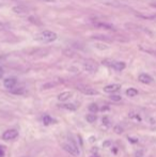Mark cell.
I'll list each match as a JSON object with an SVG mask.
<instances>
[{
	"label": "cell",
	"instance_id": "obj_1",
	"mask_svg": "<svg viewBox=\"0 0 156 157\" xmlns=\"http://www.w3.org/2000/svg\"><path fill=\"white\" fill-rule=\"evenodd\" d=\"M58 35L56 32L51 31V30H44L42 32H39L38 34L34 35V40L39 41V42L44 43H51L55 42L57 40Z\"/></svg>",
	"mask_w": 156,
	"mask_h": 157
},
{
	"label": "cell",
	"instance_id": "obj_2",
	"mask_svg": "<svg viewBox=\"0 0 156 157\" xmlns=\"http://www.w3.org/2000/svg\"><path fill=\"white\" fill-rule=\"evenodd\" d=\"M103 63L107 64L108 67H112L114 70L116 71H123L126 67V64L124 62H121V61H110V60H106V61H103Z\"/></svg>",
	"mask_w": 156,
	"mask_h": 157
},
{
	"label": "cell",
	"instance_id": "obj_3",
	"mask_svg": "<svg viewBox=\"0 0 156 157\" xmlns=\"http://www.w3.org/2000/svg\"><path fill=\"white\" fill-rule=\"evenodd\" d=\"M62 149H63L65 152H68V154L73 155L74 157L79 156V151H78L77 147L75 144H72V143H63L62 144Z\"/></svg>",
	"mask_w": 156,
	"mask_h": 157
},
{
	"label": "cell",
	"instance_id": "obj_4",
	"mask_svg": "<svg viewBox=\"0 0 156 157\" xmlns=\"http://www.w3.org/2000/svg\"><path fill=\"white\" fill-rule=\"evenodd\" d=\"M83 69H85L88 73L93 74L99 70V65H97V63L94 62L93 60H87V61L83 62Z\"/></svg>",
	"mask_w": 156,
	"mask_h": 157
},
{
	"label": "cell",
	"instance_id": "obj_5",
	"mask_svg": "<svg viewBox=\"0 0 156 157\" xmlns=\"http://www.w3.org/2000/svg\"><path fill=\"white\" fill-rule=\"evenodd\" d=\"M16 84H17V79L15 78V77H8L3 80V86L5 89L8 90H12V89H14L16 87Z\"/></svg>",
	"mask_w": 156,
	"mask_h": 157
},
{
	"label": "cell",
	"instance_id": "obj_6",
	"mask_svg": "<svg viewBox=\"0 0 156 157\" xmlns=\"http://www.w3.org/2000/svg\"><path fill=\"white\" fill-rule=\"evenodd\" d=\"M18 136V132L16 129H8L2 134V139L8 141V140H13Z\"/></svg>",
	"mask_w": 156,
	"mask_h": 157
},
{
	"label": "cell",
	"instance_id": "obj_7",
	"mask_svg": "<svg viewBox=\"0 0 156 157\" xmlns=\"http://www.w3.org/2000/svg\"><path fill=\"white\" fill-rule=\"evenodd\" d=\"M138 80L141 82V84H149L151 82H153V78L150 76L149 74H146V73H142L140 74L138 76Z\"/></svg>",
	"mask_w": 156,
	"mask_h": 157
},
{
	"label": "cell",
	"instance_id": "obj_8",
	"mask_svg": "<svg viewBox=\"0 0 156 157\" xmlns=\"http://www.w3.org/2000/svg\"><path fill=\"white\" fill-rule=\"evenodd\" d=\"M121 89V84H108L106 87L104 88V92L106 93H114Z\"/></svg>",
	"mask_w": 156,
	"mask_h": 157
},
{
	"label": "cell",
	"instance_id": "obj_9",
	"mask_svg": "<svg viewBox=\"0 0 156 157\" xmlns=\"http://www.w3.org/2000/svg\"><path fill=\"white\" fill-rule=\"evenodd\" d=\"M79 90L81 91L83 94H87V95H96V94H99V92H97L95 89L90 88V87H79Z\"/></svg>",
	"mask_w": 156,
	"mask_h": 157
},
{
	"label": "cell",
	"instance_id": "obj_10",
	"mask_svg": "<svg viewBox=\"0 0 156 157\" xmlns=\"http://www.w3.org/2000/svg\"><path fill=\"white\" fill-rule=\"evenodd\" d=\"M72 95H73V93L71 91H65V92H62L61 94H59L58 99L60 101H66L68 99H70L72 97Z\"/></svg>",
	"mask_w": 156,
	"mask_h": 157
},
{
	"label": "cell",
	"instance_id": "obj_11",
	"mask_svg": "<svg viewBox=\"0 0 156 157\" xmlns=\"http://www.w3.org/2000/svg\"><path fill=\"white\" fill-rule=\"evenodd\" d=\"M94 26L102 29H106V30H114V26L108 24V23H99V21H96V23H94Z\"/></svg>",
	"mask_w": 156,
	"mask_h": 157
},
{
	"label": "cell",
	"instance_id": "obj_12",
	"mask_svg": "<svg viewBox=\"0 0 156 157\" xmlns=\"http://www.w3.org/2000/svg\"><path fill=\"white\" fill-rule=\"evenodd\" d=\"M13 11L17 14H24L25 12H27V8L25 5H16L13 8Z\"/></svg>",
	"mask_w": 156,
	"mask_h": 157
},
{
	"label": "cell",
	"instance_id": "obj_13",
	"mask_svg": "<svg viewBox=\"0 0 156 157\" xmlns=\"http://www.w3.org/2000/svg\"><path fill=\"white\" fill-rule=\"evenodd\" d=\"M137 94H138V90L135 88H129L126 90V95L129 97H135V96H137Z\"/></svg>",
	"mask_w": 156,
	"mask_h": 157
},
{
	"label": "cell",
	"instance_id": "obj_14",
	"mask_svg": "<svg viewBox=\"0 0 156 157\" xmlns=\"http://www.w3.org/2000/svg\"><path fill=\"white\" fill-rule=\"evenodd\" d=\"M93 47H95L96 49H99V50H107V49H109V46L107 45V44H104V43H94Z\"/></svg>",
	"mask_w": 156,
	"mask_h": 157
},
{
	"label": "cell",
	"instance_id": "obj_15",
	"mask_svg": "<svg viewBox=\"0 0 156 157\" xmlns=\"http://www.w3.org/2000/svg\"><path fill=\"white\" fill-rule=\"evenodd\" d=\"M43 122H44L45 125H49V124L55 122V120H53V118H50L49 115H44V117H43Z\"/></svg>",
	"mask_w": 156,
	"mask_h": 157
},
{
	"label": "cell",
	"instance_id": "obj_16",
	"mask_svg": "<svg viewBox=\"0 0 156 157\" xmlns=\"http://www.w3.org/2000/svg\"><path fill=\"white\" fill-rule=\"evenodd\" d=\"M89 111L92 112V113H96V112L99 111V106L96 104H94V103L90 104L89 105Z\"/></svg>",
	"mask_w": 156,
	"mask_h": 157
},
{
	"label": "cell",
	"instance_id": "obj_17",
	"mask_svg": "<svg viewBox=\"0 0 156 157\" xmlns=\"http://www.w3.org/2000/svg\"><path fill=\"white\" fill-rule=\"evenodd\" d=\"M86 120H87L89 123L95 122V121H96V115L93 114V113H89V114H87V117H86Z\"/></svg>",
	"mask_w": 156,
	"mask_h": 157
},
{
	"label": "cell",
	"instance_id": "obj_18",
	"mask_svg": "<svg viewBox=\"0 0 156 157\" xmlns=\"http://www.w3.org/2000/svg\"><path fill=\"white\" fill-rule=\"evenodd\" d=\"M24 92H25L24 88H14L11 90V93H13V94H23Z\"/></svg>",
	"mask_w": 156,
	"mask_h": 157
},
{
	"label": "cell",
	"instance_id": "obj_19",
	"mask_svg": "<svg viewBox=\"0 0 156 157\" xmlns=\"http://www.w3.org/2000/svg\"><path fill=\"white\" fill-rule=\"evenodd\" d=\"M63 108L68 109V110H71V111H75L76 110V106L74 104H65L63 105Z\"/></svg>",
	"mask_w": 156,
	"mask_h": 157
},
{
	"label": "cell",
	"instance_id": "obj_20",
	"mask_svg": "<svg viewBox=\"0 0 156 157\" xmlns=\"http://www.w3.org/2000/svg\"><path fill=\"white\" fill-rule=\"evenodd\" d=\"M114 133L118 134V135H121V134L123 133V127L121 125H116L114 127Z\"/></svg>",
	"mask_w": 156,
	"mask_h": 157
},
{
	"label": "cell",
	"instance_id": "obj_21",
	"mask_svg": "<svg viewBox=\"0 0 156 157\" xmlns=\"http://www.w3.org/2000/svg\"><path fill=\"white\" fill-rule=\"evenodd\" d=\"M8 28H9V25L8 24H5V23H0V32L7 30Z\"/></svg>",
	"mask_w": 156,
	"mask_h": 157
},
{
	"label": "cell",
	"instance_id": "obj_22",
	"mask_svg": "<svg viewBox=\"0 0 156 157\" xmlns=\"http://www.w3.org/2000/svg\"><path fill=\"white\" fill-rule=\"evenodd\" d=\"M110 99L112 101H120L121 96L120 95H111V96H110Z\"/></svg>",
	"mask_w": 156,
	"mask_h": 157
},
{
	"label": "cell",
	"instance_id": "obj_23",
	"mask_svg": "<svg viewBox=\"0 0 156 157\" xmlns=\"http://www.w3.org/2000/svg\"><path fill=\"white\" fill-rule=\"evenodd\" d=\"M103 123H104V124H105L106 126H109V125H110L109 118H108V117H104V118H103Z\"/></svg>",
	"mask_w": 156,
	"mask_h": 157
},
{
	"label": "cell",
	"instance_id": "obj_24",
	"mask_svg": "<svg viewBox=\"0 0 156 157\" xmlns=\"http://www.w3.org/2000/svg\"><path fill=\"white\" fill-rule=\"evenodd\" d=\"M110 145H111V141H109V140H108V141H105V142L103 143L104 147H109Z\"/></svg>",
	"mask_w": 156,
	"mask_h": 157
},
{
	"label": "cell",
	"instance_id": "obj_25",
	"mask_svg": "<svg viewBox=\"0 0 156 157\" xmlns=\"http://www.w3.org/2000/svg\"><path fill=\"white\" fill-rule=\"evenodd\" d=\"M3 77V69L0 67V79Z\"/></svg>",
	"mask_w": 156,
	"mask_h": 157
},
{
	"label": "cell",
	"instance_id": "obj_26",
	"mask_svg": "<svg viewBox=\"0 0 156 157\" xmlns=\"http://www.w3.org/2000/svg\"><path fill=\"white\" fill-rule=\"evenodd\" d=\"M4 156V152H3V150L0 147V157H3Z\"/></svg>",
	"mask_w": 156,
	"mask_h": 157
},
{
	"label": "cell",
	"instance_id": "obj_27",
	"mask_svg": "<svg viewBox=\"0 0 156 157\" xmlns=\"http://www.w3.org/2000/svg\"><path fill=\"white\" fill-rule=\"evenodd\" d=\"M0 7H1V4H0Z\"/></svg>",
	"mask_w": 156,
	"mask_h": 157
}]
</instances>
